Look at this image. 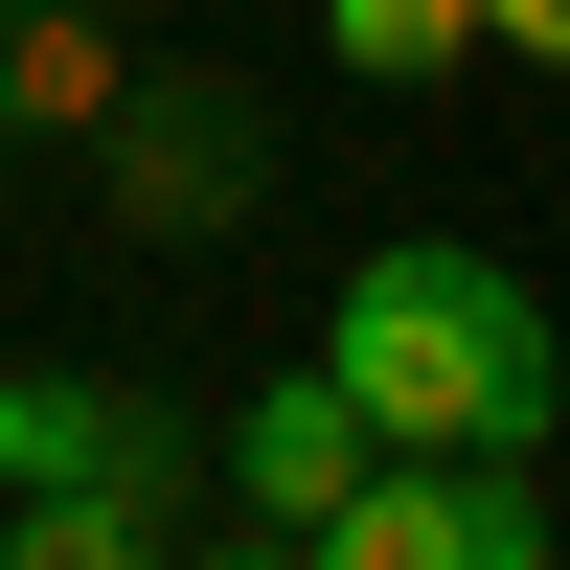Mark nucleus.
<instances>
[{
  "label": "nucleus",
  "mask_w": 570,
  "mask_h": 570,
  "mask_svg": "<svg viewBox=\"0 0 570 570\" xmlns=\"http://www.w3.org/2000/svg\"><path fill=\"white\" fill-rule=\"evenodd\" d=\"M137 91V23L115 0H0V137H91Z\"/></svg>",
  "instance_id": "423d86ee"
},
{
  "label": "nucleus",
  "mask_w": 570,
  "mask_h": 570,
  "mask_svg": "<svg viewBox=\"0 0 570 570\" xmlns=\"http://www.w3.org/2000/svg\"><path fill=\"white\" fill-rule=\"evenodd\" d=\"M115 23H160V0H115Z\"/></svg>",
  "instance_id": "9b49d317"
},
{
  "label": "nucleus",
  "mask_w": 570,
  "mask_h": 570,
  "mask_svg": "<svg viewBox=\"0 0 570 570\" xmlns=\"http://www.w3.org/2000/svg\"><path fill=\"white\" fill-rule=\"evenodd\" d=\"M297 570H548V502H525V456H365L297 525Z\"/></svg>",
  "instance_id": "20e7f679"
},
{
  "label": "nucleus",
  "mask_w": 570,
  "mask_h": 570,
  "mask_svg": "<svg viewBox=\"0 0 570 570\" xmlns=\"http://www.w3.org/2000/svg\"><path fill=\"white\" fill-rule=\"evenodd\" d=\"M480 46L502 69H570V0H480Z\"/></svg>",
  "instance_id": "1a4fd4ad"
},
{
  "label": "nucleus",
  "mask_w": 570,
  "mask_h": 570,
  "mask_svg": "<svg viewBox=\"0 0 570 570\" xmlns=\"http://www.w3.org/2000/svg\"><path fill=\"white\" fill-rule=\"evenodd\" d=\"M91 160H115V228H137V252H228V228L274 206V115L228 69H137L115 115H91Z\"/></svg>",
  "instance_id": "f03ea898"
},
{
  "label": "nucleus",
  "mask_w": 570,
  "mask_h": 570,
  "mask_svg": "<svg viewBox=\"0 0 570 570\" xmlns=\"http://www.w3.org/2000/svg\"><path fill=\"white\" fill-rule=\"evenodd\" d=\"M297 365H320L389 456H548V434H570V320L525 297V252H480V228L343 252V297H320Z\"/></svg>",
  "instance_id": "f257e3e1"
},
{
  "label": "nucleus",
  "mask_w": 570,
  "mask_h": 570,
  "mask_svg": "<svg viewBox=\"0 0 570 570\" xmlns=\"http://www.w3.org/2000/svg\"><path fill=\"white\" fill-rule=\"evenodd\" d=\"M365 456H389V434H365V411H343V389H320V365H274V389H252V411H206V480H228V525H274V548H297V525H320V502H343V480H365Z\"/></svg>",
  "instance_id": "39448f33"
},
{
  "label": "nucleus",
  "mask_w": 570,
  "mask_h": 570,
  "mask_svg": "<svg viewBox=\"0 0 570 570\" xmlns=\"http://www.w3.org/2000/svg\"><path fill=\"white\" fill-rule=\"evenodd\" d=\"M46 480L183 525V502H206V411L137 389V365H0V502H46Z\"/></svg>",
  "instance_id": "7ed1b4c3"
},
{
  "label": "nucleus",
  "mask_w": 570,
  "mask_h": 570,
  "mask_svg": "<svg viewBox=\"0 0 570 570\" xmlns=\"http://www.w3.org/2000/svg\"><path fill=\"white\" fill-rule=\"evenodd\" d=\"M183 525L160 502H91V480H46V502H0V570H160Z\"/></svg>",
  "instance_id": "6e6552de"
},
{
  "label": "nucleus",
  "mask_w": 570,
  "mask_h": 570,
  "mask_svg": "<svg viewBox=\"0 0 570 570\" xmlns=\"http://www.w3.org/2000/svg\"><path fill=\"white\" fill-rule=\"evenodd\" d=\"M160 570H297V548H274V525H228V548H160Z\"/></svg>",
  "instance_id": "9d476101"
},
{
  "label": "nucleus",
  "mask_w": 570,
  "mask_h": 570,
  "mask_svg": "<svg viewBox=\"0 0 570 570\" xmlns=\"http://www.w3.org/2000/svg\"><path fill=\"white\" fill-rule=\"evenodd\" d=\"M0 160H23V137H0Z\"/></svg>",
  "instance_id": "f8f14e48"
},
{
  "label": "nucleus",
  "mask_w": 570,
  "mask_h": 570,
  "mask_svg": "<svg viewBox=\"0 0 570 570\" xmlns=\"http://www.w3.org/2000/svg\"><path fill=\"white\" fill-rule=\"evenodd\" d=\"M320 69L343 91H456L480 69V0H320Z\"/></svg>",
  "instance_id": "0eeeda50"
}]
</instances>
